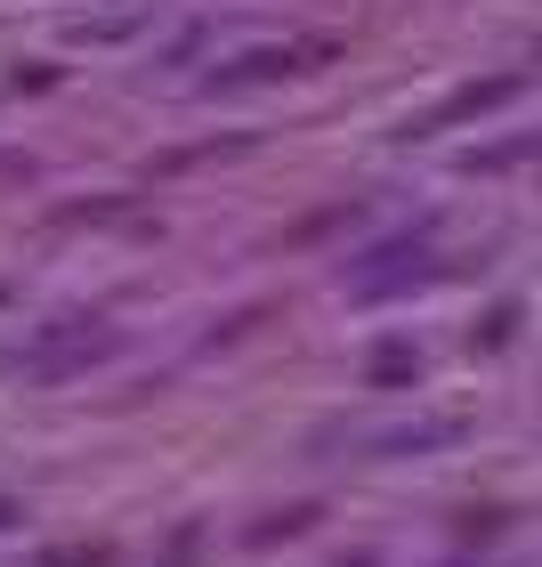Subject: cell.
Returning <instances> with one entry per match:
<instances>
[{
    "mask_svg": "<svg viewBox=\"0 0 542 567\" xmlns=\"http://www.w3.org/2000/svg\"><path fill=\"white\" fill-rule=\"evenodd\" d=\"M519 154H534V138H510V146H494V154H470V163L494 171V163H519Z\"/></svg>",
    "mask_w": 542,
    "mask_h": 567,
    "instance_id": "cell-6",
    "label": "cell"
},
{
    "mask_svg": "<svg viewBox=\"0 0 542 567\" xmlns=\"http://www.w3.org/2000/svg\"><path fill=\"white\" fill-rule=\"evenodd\" d=\"M519 97V73H494V82H461L446 106H429L421 122H413V138H429V131H454V122H478V114H494Z\"/></svg>",
    "mask_w": 542,
    "mask_h": 567,
    "instance_id": "cell-1",
    "label": "cell"
},
{
    "mask_svg": "<svg viewBox=\"0 0 542 567\" xmlns=\"http://www.w3.org/2000/svg\"><path fill=\"white\" fill-rule=\"evenodd\" d=\"M461 437V422L454 414H437V422H413V430H381V437H365L373 454H429V446H454Z\"/></svg>",
    "mask_w": 542,
    "mask_h": 567,
    "instance_id": "cell-3",
    "label": "cell"
},
{
    "mask_svg": "<svg viewBox=\"0 0 542 567\" xmlns=\"http://www.w3.org/2000/svg\"><path fill=\"white\" fill-rule=\"evenodd\" d=\"M308 519H316V511H308V503H292V511H275L268 527H251V544H275V535H300Z\"/></svg>",
    "mask_w": 542,
    "mask_h": 567,
    "instance_id": "cell-4",
    "label": "cell"
},
{
    "mask_svg": "<svg viewBox=\"0 0 542 567\" xmlns=\"http://www.w3.org/2000/svg\"><path fill=\"white\" fill-rule=\"evenodd\" d=\"M49 567H114L106 544H90V551H49Z\"/></svg>",
    "mask_w": 542,
    "mask_h": 567,
    "instance_id": "cell-5",
    "label": "cell"
},
{
    "mask_svg": "<svg viewBox=\"0 0 542 567\" xmlns=\"http://www.w3.org/2000/svg\"><path fill=\"white\" fill-rule=\"evenodd\" d=\"M308 58H332V41H283V49H251V58H236V73H219V90H243V82H283V73H308Z\"/></svg>",
    "mask_w": 542,
    "mask_h": 567,
    "instance_id": "cell-2",
    "label": "cell"
}]
</instances>
